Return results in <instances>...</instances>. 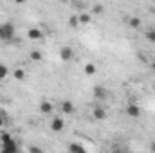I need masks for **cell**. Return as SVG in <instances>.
Masks as SVG:
<instances>
[{
	"mask_svg": "<svg viewBox=\"0 0 155 153\" xmlns=\"http://www.w3.org/2000/svg\"><path fill=\"white\" fill-rule=\"evenodd\" d=\"M15 38V25L11 22L0 24V40L2 41H11Z\"/></svg>",
	"mask_w": 155,
	"mask_h": 153,
	"instance_id": "6da1fadb",
	"label": "cell"
},
{
	"mask_svg": "<svg viewBox=\"0 0 155 153\" xmlns=\"http://www.w3.org/2000/svg\"><path fill=\"white\" fill-rule=\"evenodd\" d=\"M94 97L99 101H105L108 97V90L105 86H94Z\"/></svg>",
	"mask_w": 155,
	"mask_h": 153,
	"instance_id": "7a4b0ae2",
	"label": "cell"
},
{
	"mask_svg": "<svg viewBox=\"0 0 155 153\" xmlns=\"http://www.w3.org/2000/svg\"><path fill=\"white\" fill-rule=\"evenodd\" d=\"M60 58H61L63 61H71V60L74 58L72 49H71V47H61V49H60Z\"/></svg>",
	"mask_w": 155,
	"mask_h": 153,
	"instance_id": "3957f363",
	"label": "cell"
},
{
	"mask_svg": "<svg viewBox=\"0 0 155 153\" xmlns=\"http://www.w3.org/2000/svg\"><path fill=\"white\" fill-rule=\"evenodd\" d=\"M63 128H65L63 119H60V117L52 119V122H51V130H52V132H63Z\"/></svg>",
	"mask_w": 155,
	"mask_h": 153,
	"instance_id": "277c9868",
	"label": "cell"
},
{
	"mask_svg": "<svg viewBox=\"0 0 155 153\" xmlns=\"http://www.w3.org/2000/svg\"><path fill=\"white\" fill-rule=\"evenodd\" d=\"M92 115H94V119L103 121V119H107V110H105L103 106H96V108L92 110Z\"/></svg>",
	"mask_w": 155,
	"mask_h": 153,
	"instance_id": "5b68a950",
	"label": "cell"
},
{
	"mask_svg": "<svg viewBox=\"0 0 155 153\" xmlns=\"http://www.w3.org/2000/svg\"><path fill=\"white\" fill-rule=\"evenodd\" d=\"M52 110H54L52 103H49V101H41V103H40V112H41L43 115L52 114Z\"/></svg>",
	"mask_w": 155,
	"mask_h": 153,
	"instance_id": "8992f818",
	"label": "cell"
},
{
	"mask_svg": "<svg viewBox=\"0 0 155 153\" xmlns=\"http://www.w3.org/2000/svg\"><path fill=\"white\" fill-rule=\"evenodd\" d=\"M74 110H76V108H74V103H72V101H63V103H61V112H63V114H74Z\"/></svg>",
	"mask_w": 155,
	"mask_h": 153,
	"instance_id": "52a82bcc",
	"label": "cell"
},
{
	"mask_svg": "<svg viewBox=\"0 0 155 153\" xmlns=\"http://www.w3.org/2000/svg\"><path fill=\"white\" fill-rule=\"evenodd\" d=\"M2 150L5 153H13L18 150V146H16V142L15 141H9V142H2Z\"/></svg>",
	"mask_w": 155,
	"mask_h": 153,
	"instance_id": "ba28073f",
	"label": "cell"
},
{
	"mask_svg": "<svg viewBox=\"0 0 155 153\" xmlns=\"http://www.w3.org/2000/svg\"><path fill=\"white\" fill-rule=\"evenodd\" d=\"M27 38H31V40H41V38H43V33H41L40 29H36V27H33V29H29V31H27Z\"/></svg>",
	"mask_w": 155,
	"mask_h": 153,
	"instance_id": "9c48e42d",
	"label": "cell"
},
{
	"mask_svg": "<svg viewBox=\"0 0 155 153\" xmlns=\"http://www.w3.org/2000/svg\"><path fill=\"white\" fill-rule=\"evenodd\" d=\"M126 114L130 115V117H139L141 115V108L137 105H128L126 106Z\"/></svg>",
	"mask_w": 155,
	"mask_h": 153,
	"instance_id": "30bf717a",
	"label": "cell"
},
{
	"mask_svg": "<svg viewBox=\"0 0 155 153\" xmlns=\"http://www.w3.org/2000/svg\"><path fill=\"white\" fill-rule=\"evenodd\" d=\"M85 74L87 76H94L96 74V65L94 63H87L85 65Z\"/></svg>",
	"mask_w": 155,
	"mask_h": 153,
	"instance_id": "8fae6325",
	"label": "cell"
},
{
	"mask_svg": "<svg viewBox=\"0 0 155 153\" xmlns=\"http://www.w3.org/2000/svg\"><path fill=\"white\" fill-rule=\"evenodd\" d=\"M78 18H79V24H83V25H85V24H88V22L92 20V16H90L88 13H81Z\"/></svg>",
	"mask_w": 155,
	"mask_h": 153,
	"instance_id": "7c38bea8",
	"label": "cell"
},
{
	"mask_svg": "<svg viewBox=\"0 0 155 153\" xmlns=\"http://www.w3.org/2000/svg\"><path fill=\"white\" fill-rule=\"evenodd\" d=\"M128 25H130L132 29H137V27L141 25V18H137V16H134V18H130V22H128Z\"/></svg>",
	"mask_w": 155,
	"mask_h": 153,
	"instance_id": "4fadbf2b",
	"label": "cell"
},
{
	"mask_svg": "<svg viewBox=\"0 0 155 153\" xmlns=\"http://www.w3.org/2000/svg\"><path fill=\"white\" fill-rule=\"evenodd\" d=\"M7 74H9V69H7L4 63H0V81H2V79H5Z\"/></svg>",
	"mask_w": 155,
	"mask_h": 153,
	"instance_id": "5bb4252c",
	"label": "cell"
},
{
	"mask_svg": "<svg viewBox=\"0 0 155 153\" xmlns=\"http://www.w3.org/2000/svg\"><path fill=\"white\" fill-rule=\"evenodd\" d=\"M69 151H72V153H78V151H85V148H83L81 144H76V142H74V144H71V146H69Z\"/></svg>",
	"mask_w": 155,
	"mask_h": 153,
	"instance_id": "9a60e30c",
	"label": "cell"
},
{
	"mask_svg": "<svg viewBox=\"0 0 155 153\" xmlns=\"http://www.w3.org/2000/svg\"><path fill=\"white\" fill-rule=\"evenodd\" d=\"M69 25H71V27H78V25H79V18H78L76 15H72V16L69 18Z\"/></svg>",
	"mask_w": 155,
	"mask_h": 153,
	"instance_id": "2e32d148",
	"label": "cell"
},
{
	"mask_svg": "<svg viewBox=\"0 0 155 153\" xmlns=\"http://www.w3.org/2000/svg\"><path fill=\"white\" fill-rule=\"evenodd\" d=\"M31 60L33 61H41V52L40 50H33L31 52Z\"/></svg>",
	"mask_w": 155,
	"mask_h": 153,
	"instance_id": "e0dca14e",
	"label": "cell"
},
{
	"mask_svg": "<svg viewBox=\"0 0 155 153\" xmlns=\"http://www.w3.org/2000/svg\"><path fill=\"white\" fill-rule=\"evenodd\" d=\"M15 77H16V79H20V81H22V79H24V77H25V72H24V70H22V69H16V70H15Z\"/></svg>",
	"mask_w": 155,
	"mask_h": 153,
	"instance_id": "ac0fdd59",
	"label": "cell"
},
{
	"mask_svg": "<svg viewBox=\"0 0 155 153\" xmlns=\"http://www.w3.org/2000/svg\"><path fill=\"white\" fill-rule=\"evenodd\" d=\"M146 38H148V41L155 43V31H153V29H150V31L146 33Z\"/></svg>",
	"mask_w": 155,
	"mask_h": 153,
	"instance_id": "d6986e66",
	"label": "cell"
},
{
	"mask_svg": "<svg viewBox=\"0 0 155 153\" xmlns=\"http://www.w3.org/2000/svg\"><path fill=\"white\" fill-rule=\"evenodd\" d=\"M0 141L2 142H9V141H13V137H11V133H2L0 135Z\"/></svg>",
	"mask_w": 155,
	"mask_h": 153,
	"instance_id": "ffe728a7",
	"label": "cell"
},
{
	"mask_svg": "<svg viewBox=\"0 0 155 153\" xmlns=\"http://www.w3.org/2000/svg\"><path fill=\"white\" fill-rule=\"evenodd\" d=\"M92 13H94V15H101V13H103V5H99V4L94 5V7H92Z\"/></svg>",
	"mask_w": 155,
	"mask_h": 153,
	"instance_id": "44dd1931",
	"label": "cell"
},
{
	"mask_svg": "<svg viewBox=\"0 0 155 153\" xmlns=\"http://www.w3.org/2000/svg\"><path fill=\"white\" fill-rule=\"evenodd\" d=\"M4 124H5V115H4V114H0V128H2Z\"/></svg>",
	"mask_w": 155,
	"mask_h": 153,
	"instance_id": "7402d4cb",
	"label": "cell"
},
{
	"mask_svg": "<svg viewBox=\"0 0 155 153\" xmlns=\"http://www.w3.org/2000/svg\"><path fill=\"white\" fill-rule=\"evenodd\" d=\"M150 150H152V151H155V142H152V146H150Z\"/></svg>",
	"mask_w": 155,
	"mask_h": 153,
	"instance_id": "603a6c76",
	"label": "cell"
},
{
	"mask_svg": "<svg viewBox=\"0 0 155 153\" xmlns=\"http://www.w3.org/2000/svg\"><path fill=\"white\" fill-rule=\"evenodd\" d=\"M15 2H16V4H24L25 0H15Z\"/></svg>",
	"mask_w": 155,
	"mask_h": 153,
	"instance_id": "cb8c5ba5",
	"label": "cell"
},
{
	"mask_svg": "<svg viewBox=\"0 0 155 153\" xmlns=\"http://www.w3.org/2000/svg\"><path fill=\"white\" fill-rule=\"evenodd\" d=\"M152 67H153V69H155V61H153V63H152Z\"/></svg>",
	"mask_w": 155,
	"mask_h": 153,
	"instance_id": "d4e9b609",
	"label": "cell"
},
{
	"mask_svg": "<svg viewBox=\"0 0 155 153\" xmlns=\"http://www.w3.org/2000/svg\"><path fill=\"white\" fill-rule=\"evenodd\" d=\"M60 2H69V0H60Z\"/></svg>",
	"mask_w": 155,
	"mask_h": 153,
	"instance_id": "484cf974",
	"label": "cell"
}]
</instances>
